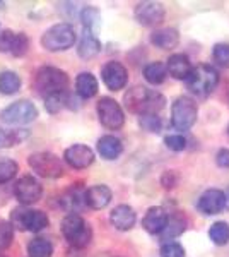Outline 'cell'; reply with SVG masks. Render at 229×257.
Here are the masks:
<instances>
[{
  "label": "cell",
  "instance_id": "1",
  "mask_svg": "<svg viewBox=\"0 0 229 257\" xmlns=\"http://www.w3.org/2000/svg\"><path fill=\"white\" fill-rule=\"evenodd\" d=\"M125 106L128 111L137 115H157V111L164 108L166 99L156 89H149L144 86H135L128 89L123 96Z\"/></svg>",
  "mask_w": 229,
  "mask_h": 257
},
{
  "label": "cell",
  "instance_id": "2",
  "mask_svg": "<svg viewBox=\"0 0 229 257\" xmlns=\"http://www.w3.org/2000/svg\"><path fill=\"white\" fill-rule=\"evenodd\" d=\"M186 88L190 93L197 94V96H209L214 93V89L219 84V72L212 65L202 64L191 69L190 76L186 77Z\"/></svg>",
  "mask_w": 229,
  "mask_h": 257
},
{
  "label": "cell",
  "instance_id": "3",
  "mask_svg": "<svg viewBox=\"0 0 229 257\" xmlns=\"http://www.w3.org/2000/svg\"><path fill=\"white\" fill-rule=\"evenodd\" d=\"M62 233L65 240L76 248H82L89 245L91 238H93V230H91L89 223L82 216L76 213H70L62 221Z\"/></svg>",
  "mask_w": 229,
  "mask_h": 257
},
{
  "label": "cell",
  "instance_id": "4",
  "mask_svg": "<svg viewBox=\"0 0 229 257\" xmlns=\"http://www.w3.org/2000/svg\"><path fill=\"white\" fill-rule=\"evenodd\" d=\"M35 86L45 96L55 93H64L69 88V76L62 69L47 65V67H41L36 72Z\"/></svg>",
  "mask_w": 229,
  "mask_h": 257
},
{
  "label": "cell",
  "instance_id": "5",
  "mask_svg": "<svg viewBox=\"0 0 229 257\" xmlns=\"http://www.w3.org/2000/svg\"><path fill=\"white\" fill-rule=\"evenodd\" d=\"M76 40H77V35L72 24L60 23L45 31L43 38H41V45H43V48L48 50V52H64V50H69L70 47H74Z\"/></svg>",
  "mask_w": 229,
  "mask_h": 257
},
{
  "label": "cell",
  "instance_id": "6",
  "mask_svg": "<svg viewBox=\"0 0 229 257\" xmlns=\"http://www.w3.org/2000/svg\"><path fill=\"white\" fill-rule=\"evenodd\" d=\"M11 225L19 228L23 231H41L48 226V216L43 211L29 209L26 206L12 209L11 213Z\"/></svg>",
  "mask_w": 229,
  "mask_h": 257
},
{
  "label": "cell",
  "instance_id": "7",
  "mask_svg": "<svg viewBox=\"0 0 229 257\" xmlns=\"http://www.w3.org/2000/svg\"><path fill=\"white\" fill-rule=\"evenodd\" d=\"M198 117L197 103L188 96H180L174 99L171 106V123L176 131H188L195 125Z\"/></svg>",
  "mask_w": 229,
  "mask_h": 257
},
{
  "label": "cell",
  "instance_id": "8",
  "mask_svg": "<svg viewBox=\"0 0 229 257\" xmlns=\"http://www.w3.org/2000/svg\"><path fill=\"white\" fill-rule=\"evenodd\" d=\"M38 117V108L29 99H19L0 111V120L7 125H26Z\"/></svg>",
  "mask_w": 229,
  "mask_h": 257
},
{
  "label": "cell",
  "instance_id": "9",
  "mask_svg": "<svg viewBox=\"0 0 229 257\" xmlns=\"http://www.w3.org/2000/svg\"><path fill=\"white\" fill-rule=\"evenodd\" d=\"M28 163L38 175L45 178H58L64 175V165H62L60 158H57L53 153H33L29 156Z\"/></svg>",
  "mask_w": 229,
  "mask_h": 257
},
{
  "label": "cell",
  "instance_id": "10",
  "mask_svg": "<svg viewBox=\"0 0 229 257\" xmlns=\"http://www.w3.org/2000/svg\"><path fill=\"white\" fill-rule=\"evenodd\" d=\"M96 108H98L99 122L106 128H110V131H118V128L123 125V122H125L123 110L113 98H108V96L101 98L98 101Z\"/></svg>",
  "mask_w": 229,
  "mask_h": 257
},
{
  "label": "cell",
  "instance_id": "11",
  "mask_svg": "<svg viewBox=\"0 0 229 257\" xmlns=\"http://www.w3.org/2000/svg\"><path fill=\"white\" fill-rule=\"evenodd\" d=\"M14 194L16 199L21 202L23 206H29L38 202L41 196H43V187L35 177L31 175H24L21 177L14 185Z\"/></svg>",
  "mask_w": 229,
  "mask_h": 257
},
{
  "label": "cell",
  "instance_id": "12",
  "mask_svg": "<svg viewBox=\"0 0 229 257\" xmlns=\"http://www.w3.org/2000/svg\"><path fill=\"white\" fill-rule=\"evenodd\" d=\"M28 50H29V38L24 33H14L11 30L0 33V52L2 53L23 57Z\"/></svg>",
  "mask_w": 229,
  "mask_h": 257
},
{
  "label": "cell",
  "instance_id": "13",
  "mask_svg": "<svg viewBox=\"0 0 229 257\" xmlns=\"http://www.w3.org/2000/svg\"><path fill=\"white\" fill-rule=\"evenodd\" d=\"M103 82L106 84L108 89L120 91L127 86L128 82V72L120 62H108L101 69Z\"/></svg>",
  "mask_w": 229,
  "mask_h": 257
},
{
  "label": "cell",
  "instance_id": "14",
  "mask_svg": "<svg viewBox=\"0 0 229 257\" xmlns=\"http://www.w3.org/2000/svg\"><path fill=\"white\" fill-rule=\"evenodd\" d=\"M164 7L159 2H140L135 7V19L142 26H157L164 21Z\"/></svg>",
  "mask_w": 229,
  "mask_h": 257
},
{
  "label": "cell",
  "instance_id": "15",
  "mask_svg": "<svg viewBox=\"0 0 229 257\" xmlns=\"http://www.w3.org/2000/svg\"><path fill=\"white\" fill-rule=\"evenodd\" d=\"M64 158L67 161V165H70L72 168L82 170L93 165L94 151L89 146H84V144H74L69 149H65Z\"/></svg>",
  "mask_w": 229,
  "mask_h": 257
},
{
  "label": "cell",
  "instance_id": "16",
  "mask_svg": "<svg viewBox=\"0 0 229 257\" xmlns=\"http://www.w3.org/2000/svg\"><path fill=\"white\" fill-rule=\"evenodd\" d=\"M198 209L203 214H217L224 209V190L209 189L198 199Z\"/></svg>",
  "mask_w": 229,
  "mask_h": 257
},
{
  "label": "cell",
  "instance_id": "17",
  "mask_svg": "<svg viewBox=\"0 0 229 257\" xmlns=\"http://www.w3.org/2000/svg\"><path fill=\"white\" fill-rule=\"evenodd\" d=\"M137 214L134 208H130L128 204H120L110 213V221L116 230L120 231H127L135 225Z\"/></svg>",
  "mask_w": 229,
  "mask_h": 257
},
{
  "label": "cell",
  "instance_id": "18",
  "mask_svg": "<svg viewBox=\"0 0 229 257\" xmlns=\"http://www.w3.org/2000/svg\"><path fill=\"white\" fill-rule=\"evenodd\" d=\"M168 216L169 214L161 206H154V208H149V211L145 213V216L142 219V226L149 233L159 235L164 230L166 223H168Z\"/></svg>",
  "mask_w": 229,
  "mask_h": 257
},
{
  "label": "cell",
  "instance_id": "19",
  "mask_svg": "<svg viewBox=\"0 0 229 257\" xmlns=\"http://www.w3.org/2000/svg\"><path fill=\"white\" fill-rule=\"evenodd\" d=\"M111 197H113V192H111L110 187H106V185H94V187L86 190L84 202L91 209H103L111 202Z\"/></svg>",
  "mask_w": 229,
  "mask_h": 257
},
{
  "label": "cell",
  "instance_id": "20",
  "mask_svg": "<svg viewBox=\"0 0 229 257\" xmlns=\"http://www.w3.org/2000/svg\"><path fill=\"white\" fill-rule=\"evenodd\" d=\"M191 69L193 67L190 64V59L183 53H174V55L169 57L168 64H166V70L174 79H186L190 76Z\"/></svg>",
  "mask_w": 229,
  "mask_h": 257
},
{
  "label": "cell",
  "instance_id": "21",
  "mask_svg": "<svg viewBox=\"0 0 229 257\" xmlns=\"http://www.w3.org/2000/svg\"><path fill=\"white\" fill-rule=\"evenodd\" d=\"M99 52H101V41L98 40V36H96L93 31L84 30V33H82V36H81V41H79V48H77L79 57L84 60H89L98 55Z\"/></svg>",
  "mask_w": 229,
  "mask_h": 257
},
{
  "label": "cell",
  "instance_id": "22",
  "mask_svg": "<svg viewBox=\"0 0 229 257\" xmlns=\"http://www.w3.org/2000/svg\"><path fill=\"white\" fill-rule=\"evenodd\" d=\"M98 153L105 160H116L123 153V144L115 136H103L98 141Z\"/></svg>",
  "mask_w": 229,
  "mask_h": 257
},
{
  "label": "cell",
  "instance_id": "23",
  "mask_svg": "<svg viewBox=\"0 0 229 257\" xmlns=\"http://www.w3.org/2000/svg\"><path fill=\"white\" fill-rule=\"evenodd\" d=\"M180 41V35L173 28H164V30H156L151 35V43L156 45L161 50H169L174 48Z\"/></svg>",
  "mask_w": 229,
  "mask_h": 257
},
{
  "label": "cell",
  "instance_id": "24",
  "mask_svg": "<svg viewBox=\"0 0 229 257\" xmlns=\"http://www.w3.org/2000/svg\"><path fill=\"white\" fill-rule=\"evenodd\" d=\"M76 91L81 98L89 99L98 93V79L91 72H81L76 79Z\"/></svg>",
  "mask_w": 229,
  "mask_h": 257
},
{
  "label": "cell",
  "instance_id": "25",
  "mask_svg": "<svg viewBox=\"0 0 229 257\" xmlns=\"http://www.w3.org/2000/svg\"><path fill=\"white\" fill-rule=\"evenodd\" d=\"M74 99L67 91H64V93L48 94V96H45V108H47L48 113H58L62 108L70 106V103Z\"/></svg>",
  "mask_w": 229,
  "mask_h": 257
},
{
  "label": "cell",
  "instance_id": "26",
  "mask_svg": "<svg viewBox=\"0 0 229 257\" xmlns=\"http://www.w3.org/2000/svg\"><path fill=\"white\" fill-rule=\"evenodd\" d=\"M168 76V70H166V65L162 62H152V64H147L144 69V77L147 82L151 84L157 86V84H162Z\"/></svg>",
  "mask_w": 229,
  "mask_h": 257
},
{
  "label": "cell",
  "instance_id": "27",
  "mask_svg": "<svg viewBox=\"0 0 229 257\" xmlns=\"http://www.w3.org/2000/svg\"><path fill=\"white\" fill-rule=\"evenodd\" d=\"M21 89V77L12 70L0 72V93L2 94H14Z\"/></svg>",
  "mask_w": 229,
  "mask_h": 257
},
{
  "label": "cell",
  "instance_id": "28",
  "mask_svg": "<svg viewBox=\"0 0 229 257\" xmlns=\"http://www.w3.org/2000/svg\"><path fill=\"white\" fill-rule=\"evenodd\" d=\"M29 136V131L24 128H18V131H6L0 128V148H12L23 143Z\"/></svg>",
  "mask_w": 229,
  "mask_h": 257
},
{
  "label": "cell",
  "instance_id": "29",
  "mask_svg": "<svg viewBox=\"0 0 229 257\" xmlns=\"http://www.w3.org/2000/svg\"><path fill=\"white\" fill-rule=\"evenodd\" d=\"M183 231H185V219L178 216V214H174V216H168V223H166L164 230L159 235L162 240H171L178 237V235H181Z\"/></svg>",
  "mask_w": 229,
  "mask_h": 257
},
{
  "label": "cell",
  "instance_id": "30",
  "mask_svg": "<svg viewBox=\"0 0 229 257\" xmlns=\"http://www.w3.org/2000/svg\"><path fill=\"white\" fill-rule=\"evenodd\" d=\"M29 257H52L53 245L48 238H33L28 245Z\"/></svg>",
  "mask_w": 229,
  "mask_h": 257
},
{
  "label": "cell",
  "instance_id": "31",
  "mask_svg": "<svg viewBox=\"0 0 229 257\" xmlns=\"http://www.w3.org/2000/svg\"><path fill=\"white\" fill-rule=\"evenodd\" d=\"M209 237L215 245H226L229 242V225L224 221H215L209 228Z\"/></svg>",
  "mask_w": 229,
  "mask_h": 257
},
{
  "label": "cell",
  "instance_id": "32",
  "mask_svg": "<svg viewBox=\"0 0 229 257\" xmlns=\"http://www.w3.org/2000/svg\"><path fill=\"white\" fill-rule=\"evenodd\" d=\"M19 165L14 160L6 158V156H0V184H7L12 178L18 175Z\"/></svg>",
  "mask_w": 229,
  "mask_h": 257
},
{
  "label": "cell",
  "instance_id": "33",
  "mask_svg": "<svg viewBox=\"0 0 229 257\" xmlns=\"http://www.w3.org/2000/svg\"><path fill=\"white\" fill-rule=\"evenodd\" d=\"M84 194L86 190H81L79 187H74L70 189L67 194H65V197L62 199V202H64V208L65 209H79L82 204H86L84 202Z\"/></svg>",
  "mask_w": 229,
  "mask_h": 257
},
{
  "label": "cell",
  "instance_id": "34",
  "mask_svg": "<svg viewBox=\"0 0 229 257\" xmlns=\"http://www.w3.org/2000/svg\"><path fill=\"white\" fill-rule=\"evenodd\" d=\"M81 21L84 24V30L93 31L99 26V21H101V16H99V11L96 7H84L81 12Z\"/></svg>",
  "mask_w": 229,
  "mask_h": 257
},
{
  "label": "cell",
  "instance_id": "35",
  "mask_svg": "<svg viewBox=\"0 0 229 257\" xmlns=\"http://www.w3.org/2000/svg\"><path fill=\"white\" fill-rule=\"evenodd\" d=\"M214 60L217 62L220 67L227 69L229 67V43H217L214 45Z\"/></svg>",
  "mask_w": 229,
  "mask_h": 257
},
{
  "label": "cell",
  "instance_id": "36",
  "mask_svg": "<svg viewBox=\"0 0 229 257\" xmlns=\"http://www.w3.org/2000/svg\"><path fill=\"white\" fill-rule=\"evenodd\" d=\"M14 240V226L9 221H0V250L7 248Z\"/></svg>",
  "mask_w": 229,
  "mask_h": 257
},
{
  "label": "cell",
  "instance_id": "37",
  "mask_svg": "<svg viewBox=\"0 0 229 257\" xmlns=\"http://www.w3.org/2000/svg\"><path fill=\"white\" fill-rule=\"evenodd\" d=\"M139 123H140V127H142L144 131L156 132V134L161 131V127H162V122H161V118L157 117V115H140Z\"/></svg>",
  "mask_w": 229,
  "mask_h": 257
},
{
  "label": "cell",
  "instance_id": "38",
  "mask_svg": "<svg viewBox=\"0 0 229 257\" xmlns=\"http://www.w3.org/2000/svg\"><path fill=\"white\" fill-rule=\"evenodd\" d=\"M161 257H185V248L178 242H164L161 245Z\"/></svg>",
  "mask_w": 229,
  "mask_h": 257
},
{
  "label": "cell",
  "instance_id": "39",
  "mask_svg": "<svg viewBox=\"0 0 229 257\" xmlns=\"http://www.w3.org/2000/svg\"><path fill=\"white\" fill-rule=\"evenodd\" d=\"M164 144L168 149H171V151H183V149L186 148V139L183 138L181 134H173V136H168V138L164 139Z\"/></svg>",
  "mask_w": 229,
  "mask_h": 257
},
{
  "label": "cell",
  "instance_id": "40",
  "mask_svg": "<svg viewBox=\"0 0 229 257\" xmlns=\"http://www.w3.org/2000/svg\"><path fill=\"white\" fill-rule=\"evenodd\" d=\"M215 163H217L220 168H229V149L227 148L219 149L217 155H215Z\"/></svg>",
  "mask_w": 229,
  "mask_h": 257
},
{
  "label": "cell",
  "instance_id": "41",
  "mask_svg": "<svg viewBox=\"0 0 229 257\" xmlns=\"http://www.w3.org/2000/svg\"><path fill=\"white\" fill-rule=\"evenodd\" d=\"M224 208L229 209V187L226 189V192H224Z\"/></svg>",
  "mask_w": 229,
  "mask_h": 257
},
{
  "label": "cell",
  "instance_id": "42",
  "mask_svg": "<svg viewBox=\"0 0 229 257\" xmlns=\"http://www.w3.org/2000/svg\"><path fill=\"white\" fill-rule=\"evenodd\" d=\"M0 257H6V255H0Z\"/></svg>",
  "mask_w": 229,
  "mask_h": 257
},
{
  "label": "cell",
  "instance_id": "43",
  "mask_svg": "<svg viewBox=\"0 0 229 257\" xmlns=\"http://www.w3.org/2000/svg\"><path fill=\"white\" fill-rule=\"evenodd\" d=\"M227 131H229V128H227Z\"/></svg>",
  "mask_w": 229,
  "mask_h": 257
}]
</instances>
